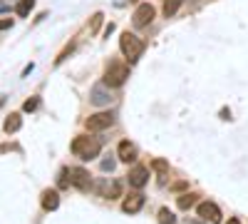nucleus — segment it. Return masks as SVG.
<instances>
[{"mask_svg":"<svg viewBox=\"0 0 248 224\" xmlns=\"http://www.w3.org/2000/svg\"><path fill=\"white\" fill-rule=\"evenodd\" d=\"M70 150H72V155L79 157V159H94V157H99V152H102V142H99L97 137H90V135H79V137L72 139Z\"/></svg>","mask_w":248,"mask_h":224,"instance_id":"1","label":"nucleus"},{"mask_svg":"<svg viewBox=\"0 0 248 224\" xmlns=\"http://www.w3.org/2000/svg\"><path fill=\"white\" fill-rule=\"evenodd\" d=\"M119 50H122V55L127 57L129 63H137V60L141 57V52H144V43H141V37H137L134 33H124L119 37Z\"/></svg>","mask_w":248,"mask_h":224,"instance_id":"2","label":"nucleus"},{"mask_svg":"<svg viewBox=\"0 0 248 224\" xmlns=\"http://www.w3.org/2000/svg\"><path fill=\"white\" fill-rule=\"evenodd\" d=\"M127 77H129V68L114 60V63H109L107 70H105V85L107 87H122L127 83Z\"/></svg>","mask_w":248,"mask_h":224,"instance_id":"3","label":"nucleus"},{"mask_svg":"<svg viewBox=\"0 0 248 224\" xmlns=\"http://www.w3.org/2000/svg\"><path fill=\"white\" fill-rule=\"evenodd\" d=\"M85 125H87L90 132H102V130H107V127L114 125V115H112V112H97V115H90Z\"/></svg>","mask_w":248,"mask_h":224,"instance_id":"4","label":"nucleus"},{"mask_svg":"<svg viewBox=\"0 0 248 224\" xmlns=\"http://www.w3.org/2000/svg\"><path fill=\"white\" fill-rule=\"evenodd\" d=\"M196 214L203 219V222H211V224H218L221 222V209L218 205H214V202H201V205L196 207Z\"/></svg>","mask_w":248,"mask_h":224,"instance_id":"5","label":"nucleus"},{"mask_svg":"<svg viewBox=\"0 0 248 224\" xmlns=\"http://www.w3.org/2000/svg\"><path fill=\"white\" fill-rule=\"evenodd\" d=\"M152 20H154V8H152L149 3H141V5L134 10V15H132L134 28H147Z\"/></svg>","mask_w":248,"mask_h":224,"instance_id":"6","label":"nucleus"},{"mask_svg":"<svg viewBox=\"0 0 248 224\" xmlns=\"http://www.w3.org/2000/svg\"><path fill=\"white\" fill-rule=\"evenodd\" d=\"M70 182L77 187V190H90L92 187V182H90V172L87 170H82V167H70Z\"/></svg>","mask_w":248,"mask_h":224,"instance_id":"7","label":"nucleus"},{"mask_svg":"<svg viewBox=\"0 0 248 224\" xmlns=\"http://www.w3.org/2000/svg\"><path fill=\"white\" fill-rule=\"evenodd\" d=\"M90 100H92V105L97 107H105L112 103V92L107 90V85H94L92 92H90Z\"/></svg>","mask_w":248,"mask_h":224,"instance_id":"8","label":"nucleus"},{"mask_svg":"<svg viewBox=\"0 0 248 224\" xmlns=\"http://www.w3.org/2000/svg\"><path fill=\"white\" fill-rule=\"evenodd\" d=\"M129 185L132 187H137V190H141L144 185H147V182H149V170L147 167H141V165H137V167H132L129 170Z\"/></svg>","mask_w":248,"mask_h":224,"instance_id":"9","label":"nucleus"},{"mask_svg":"<svg viewBox=\"0 0 248 224\" xmlns=\"http://www.w3.org/2000/svg\"><path fill=\"white\" fill-rule=\"evenodd\" d=\"M141 207H144V194L141 192H134V194H129L127 199L122 202V209L127 214H137Z\"/></svg>","mask_w":248,"mask_h":224,"instance_id":"10","label":"nucleus"},{"mask_svg":"<svg viewBox=\"0 0 248 224\" xmlns=\"http://www.w3.org/2000/svg\"><path fill=\"white\" fill-rule=\"evenodd\" d=\"M117 157H119L122 162H127V165H129V162L137 159V147L132 145L129 139H122V142H119V147H117Z\"/></svg>","mask_w":248,"mask_h":224,"instance_id":"11","label":"nucleus"},{"mask_svg":"<svg viewBox=\"0 0 248 224\" xmlns=\"http://www.w3.org/2000/svg\"><path fill=\"white\" fill-rule=\"evenodd\" d=\"M97 190H99V194H102V197H107V199H117V197H122V182L112 179V182H105V185H99Z\"/></svg>","mask_w":248,"mask_h":224,"instance_id":"12","label":"nucleus"},{"mask_svg":"<svg viewBox=\"0 0 248 224\" xmlns=\"http://www.w3.org/2000/svg\"><path fill=\"white\" fill-rule=\"evenodd\" d=\"M40 205H43L45 212H55V209L60 207V194H57L55 190H45L43 197H40Z\"/></svg>","mask_w":248,"mask_h":224,"instance_id":"13","label":"nucleus"},{"mask_svg":"<svg viewBox=\"0 0 248 224\" xmlns=\"http://www.w3.org/2000/svg\"><path fill=\"white\" fill-rule=\"evenodd\" d=\"M20 127H23V117H20L17 112H10L8 120H5V125H3V130H5L8 135H13V132H17Z\"/></svg>","mask_w":248,"mask_h":224,"instance_id":"14","label":"nucleus"},{"mask_svg":"<svg viewBox=\"0 0 248 224\" xmlns=\"http://www.w3.org/2000/svg\"><path fill=\"white\" fill-rule=\"evenodd\" d=\"M196 202H199V194H194V192H189V194H181L179 197V209H191L194 205H196Z\"/></svg>","mask_w":248,"mask_h":224,"instance_id":"15","label":"nucleus"},{"mask_svg":"<svg viewBox=\"0 0 248 224\" xmlns=\"http://www.w3.org/2000/svg\"><path fill=\"white\" fill-rule=\"evenodd\" d=\"M32 5H35V0H17V5H15V13H17L20 17H25V15H30Z\"/></svg>","mask_w":248,"mask_h":224,"instance_id":"16","label":"nucleus"},{"mask_svg":"<svg viewBox=\"0 0 248 224\" xmlns=\"http://www.w3.org/2000/svg\"><path fill=\"white\" fill-rule=\"evenodd\" d=\"M181 3H184V0H164V15H167V17H174Z\"/></svg>","mask_w":248,"mask_h":224,"instance_id":"17","label":"nucleus"},{"mask_svg":"<svg viewBox=\"0 0 248 224\" xmlns=\"http://www.w3.org/2000/svg\"><path fill=\"white\" fill-rule=\"evenodd\" d=\"M159 224H176V217H174L167 207H161V209H159Z\"/></svg>","mask_w":248,"mask_h":224,"instance_id":"18","label":"nucleus"},{"mask_svg":"<svg viewBox=\"0 0 248 224\" xmlns=\"http://www.w3.org/2000/svg\"><path fill=\"white\" fill-rule=\"evenodd\" d=\"M37 105H40V100L32 97V100H28V103L23 105V110H25V112H32V110H37Z\"/></svg>","mask_w":248,"mask_h":224,"instance_id":"19","label":"nucleus"},{"mask_svg":"<svg viewBox=\"0 0 248 224\" xmlns=\"http://www.w3.org/2000/svg\"><path fill=\"white\" fill-rule=\"evenodd\" d=\"M152 167H154L156 172H161V174L169 170V165H167V162H164V159H154V165H152Z\"/></svg>","mask_w":248,"mask_h":224,"instance_id":"20","label":"nucleus"},{"mask_svg":"<svg viewBox=\"0 0 248 224\" xmlns=\"http://www.w3.org/2000/svg\"><path fill=\"white\" fill-rule=\"evenodd\" d=\"M114 170V159H105L102 162V172H112Z\"/></svg>","mask_w":248,"mask_h":224,"instance_id":"21","label":"nucleus"},{"mask_svg":"<svg viewBox=\"0 0 248 224\" xmlns=\"http://www.w3.org/2000/svg\"><path fill=\"white\" fill-rule=\"evenodd\" d=\"M10 25H13V20H10V17H3V20H0V30H8Z\"/></svg>","mask_w":248,"mask_h":224,"instance_id":"22","label":"nucleus"},{"mask_svg":"<svg viewBox=\"0 0 248 224\" xmlns=\"http://www.w3.org/2000/svg\"><path fill=\"white\" fill-rule=\"evenodd\" d=\"M99 23H102V15L97 13V15L92 17V30H97V28H99Z\"/></svg>","mask_w":248,"mask_h":224,"instance_id":"23","label":"nucleus"},{"mask_svg":"<svg viewBox=\"0 0 248 224\" xmlns=\"http://www.w3.org/2000/svg\"><path fill=\"white\" fill-rule=\"evenodd\" d=\"M229 224H241V222H238V219H231V222H229Z\"/></svg>","mask_w":248,"mask_h":224,"instance_id":"24","label":"nucleus"},{"mask_svg":"<svg viewBox=\"0 0 248 224\" xmlns=\"http://www.w3.org/2000/svg\"><path fill=\"white\" fill-rule=\"evenodd\" d=\"M189 224H203V222H199V219H194V222H189Z\"/></svg>","mask_w":248,"mask_h":224,"instance_id":"25","label":"nucleus"},{"mask_svg":"<svg viewBox=\"0 0 248 224\" xmlns=\"http://www.w3.org/2000/svg\"><path fill=\"white\" fill-rule=\"evenodd\" d=\"M0 10H5V5H3V3H0Z\"/></svg>","mask_w":248,"mask_h":224,"instance_id":"26","label":"nucleus"}]
</instances>
